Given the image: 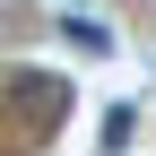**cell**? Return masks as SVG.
Wrapping results in <instances>:
<instances>
[{
    "label": "cell",
    "mask_w": 156,
    "mask_h": 156,
    "mask_svg": "<svg viewBox=\"0 0 156 156\" xmlns=\"http://www.w3.org/2000/svg\"><path fill=\"white\" fill-rule=\"evenodd\" d=\"M61 44H78L87 61H113V52H122V35H113L104 17H78V9H69V17H61Z\"/></svg>",
    "instance_id": "6da1fadb"
}]
</instances>
